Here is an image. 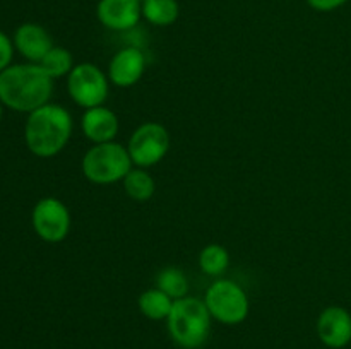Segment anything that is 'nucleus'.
<instances>
[{
  "label": "nucleus",
  "instance_id": "nucleus-1",
  "mask_svg": "<svg viewBox=\"0 0 351 349\" xmlns=\"http://www.w3.org/2000/svg\"><path fill=\"white\" fill-rule=\"evenodd\" d=\"M53 79L38 64L9 65L0 72V103L12 112L27 113L50 103Z\"/></svg>",
  "mask_w": 351,
  "mask_h": 349
},
{
  "label": "nucleus",
  "instance_id": "nucleus-2",
  "mask_svg": "<svg viewBox=\"0 0 351 349\" xmlns=\"http://www.w3.org/2000/svg\"><path fill=\"white\" fill-rule=\"evenodd\" d=\"M74 132V120L65 106L47 103L27 115L24 142L36 157H53L67 147Z\"/></svg>",
  "mask_w": 351,
  "mask_h": 349
},
{
  "label": "nucleus",
  "instance_id": "nucleus-3",
  "mask_svg": "<svg viewBox=\"0 0 351 349\" xmlns=\"http://www.w3.org/2000/svg\"><path fill=\"white\" fill-rule=\"evenodd\" d=\"M211 322L213 317L204 300L191 294L175 300L167 318L171 341L182 349L202 348L211 334Z\"/></svg>",
  "mask_w": 351,
  "mask_h": 349
},
{
  "label": "nucleus",
  "instance_id": "nucleus-4",
  "mask_svg": "<svg viewBox=\"0 0 351 349\" xmlns=\"http://www.w3.org/2000/svg\"><path fill=\"white\" fill-rule=\"evenodd\" d=\"M134 168L127 146L119 142L93 144L81 161V171L95 185L119 183Z\"/></svg>",
  "mask_w": 351,
  "mask_h": 349
},
{
  "label": "nucleus",
  "instance_id": "nucleus-5",
  "mask_svg": "<svg viewBox=\"0 0 351 349\" xmlns=\"http://www.w3.org/2000/svg\"><path fill=\"white\" fill-rule=\"evenodd\" d=\"M204 303L213 320L223 325H239L245 322L250 311V300L239 283L225 277H216L208 286Z\"/></svg>",
  "mask_w": 351,
  "mask_h": 349
},
{
  "label": "nucleus",
  "instance_id": "nucleus-6",
  "mask_svg": "<svg viewBox=\"0 0 351 349\" xmlns=\"http://www.w3.org/2000/svg\"><path fill=\"white\" fill-rule=\"evenodd\" d=\"M67 92L82 109L105 105L110 94V79L98 65L91 62L75 64L67 75Z\"/></svg>",
  "mask_w": 351,
  "mask_h": 349
},
{
  "label": "nucleus",
  "instance_id": "nucleus-7",
  "mask_svg": "<svg viewBox=\"0 0 351 349\" xmlns=\"http://www.w3.org/2000/svg\"><path fill=\"white\" fill-rule=\"evenodd\" d=\"M170 144L171 139L167 127L158 122H146L141 123L130 133L127 151H129L134 166L149 170L167 157Z\"/></svg>",
  "mask_w": 351,
  "mask_h": 349
},
{
  "label": "nucleus",
  "instance_id": "nucleus-8",
  "mask_svg": "<svg viewBox=\"0 0 351 349\" xmlns=\"http://www.w3.org/2000/svg\"><path fill=\"white\" fill-rule=\"evenodd\" d=\"M31 224L43 242L60 243L71 233V211L60 198L43 197L34 204Z\"/></svg>",
  "mask_w": 351,
  "mask_h": 349
},
{
  "label": "nucleus",
  "instance_id": "nucleus-9",
  "mask_svg": "<svg viewBox=\"0 0 351 349\" xmlns=\"http://www.w3.org/2000/svg\"><path fill=\"white\" fill-rule=\"evenodd\" d=\"M146 72V55L137 47H123L117 51L108 64L106 75L110 84L117 88H132Z\"/></svg>",
  "mask_w": 351,
  "mask_h": 349
},
{
  "label": "nucleus",
  "instance_id": "nucleus-10",
  "mask_svg": "<svg viewBox=\"0 0 351 349\" xmlns=\"http://www.w3.org/2000/svg\"><path fill=\"white\" fill-rule=\"evenodd\" d=\"M96 17L106 29L130 31L143 19L141 0H99Z\"/></svg>",
  "mask_w": 351,
  "mask_h": 349
},
{
  "label": "nucleus",
  "instance_id": "nucleus-11",
  "mask_svg": "<svg viewBox=\"0 0 351 349\" xmlns=\"http://www.w3.org/2000/svg\"><path fill=\"white\" fill-rule=\"evenodd\" d=\"M317 335L324 346L341 349L351 342V313L343 307H328L317 318Z\"/></svg>",
  "mask_w": 351,
  "mask_h": 349
},
{
  "label": "nucleus",
  "instance_id": "nucleus-12",
  "mask_svg": "<svg viewBox=\"0 0 351 349\" xmlns=\"http://www.w3.org/2000/svg\"><path fill=\"white\" fill-rule=\"evenodd\" d=\"M81 130L86 139L93 144L113 142L119 135L120 120L108 106H95L82 113Z\"/></svg>",
  "mask_w": 351,
  "mask_h": 349
},
{
  "label": "nucleus",
  "instance_id": "nucleus-13",
  "mask_svg": "<svg viewBox=\"0 0 351 349\" xmlns=\"http://www.w3.org/2000/svg\"><path fill=\"white\" fill-rule=\"evenodd\" d=\"M14 48L29 64H40L45 55L55 47L50 33L36 23H24L14 33Z\"/></svg>",
  "mask_w": 351,
  "mask_h": 349
},
{
  "label": "nucleus",
  "instance_id": "nucleus-14",
  "mask_svg": "<svg viewBox=\"0 0 351 349\" xmlns=\"http://www.w3.org/2000/svg\"><path fill=\"white\" fill-rule=\"evenodd\" d=\"M175 300H171L165 291L160 287H149V289L143 291L137 298V307L139 311L149 320H167L170 315L171 308H173Z\"/></svg>",
  "mask_w": 351,
  "mask_h": 349
},
{
  "label": "nucleus",
  "instance_id": "nucleus-15",
  "mask_svg": "<svg viewBox=\"0 0 351 349\" xmlns=\"http://www.w3.org/2000/svg\"><path fill=\"white\" fill-rule=\"evenodd\" d=\"M143 19L156 27H168L177 23L180 16L178 0H143Z\"/></svg>",
  "mask_w": 351,
  "mask_h": 349
},
{
  "label": "nucleus",
  "instance_id": "nucleus-16",
  "mask_svg": "<svg viewBox=\"0 0 351 349\" xmlns=\"http://www.w3.org/2000/svg\"><path fill=\"white\" fill-rule=\"evenodd\" d=\"M122 187L134 202H147L156 192V181L146 168L134 166L122 180Z\"/></svg>",
  "mask_w": 351,
  "mask_h": 349
},
{
  "label": "nucleus",
  "instance_id": "nucleus-17",
  "mask_svg": "<svg viewBox=\"0 0 351 349\" xmlns=\"http://www.w3.org/2000/svg\"><path fill=\"white\" fill-rule=\"evenodd\" d=\"M156 287L165 291L171 300H180V298L189 296L191 283H189L187 274L180 267L167 266L158 272Z\"/></svg>",
  "mask_w": 351,
  "mask_h": 349
},
{
  "label": "nucleus",
  "instance_id": "nucleus-18",
  "mask_svg": "<svg viewBox=\"0 0 351 349\" xmlns=\"http://www.w3.org/2000/svg\"><path fill=\"white\" fill-rule=\"evenodd\" d=\"M199 269L211 277H221L230 267V252L219 243H209L199 252Z\"/></svg>",
  "mask_w": 351,
  "mask_h": 349
},
{
  "label": "nucleus",
  "instance_id": "nucleus-19",
  "mask_svg": "<svg viewBox=\"0 0 351 349\" xmlns=\"http://www.w3.org/2000/svg\"><path fill=\"white\" fill-rule=\"evenodd\" d=\"M38 65H40V67L55 81V79L67 77L75 64L74 57H72V53L67 48L53 47L47 55H45L43 60Z\"/></svg>",
  "mask_w": 351,
  "mask_h": 349
},
{
  "label": "nucleus",
  "instance_id": "nucleus-20",
  "mask_svg": "<svg viewBox=\"0 0 351 349\" xmlns=\"http://www.w3.org/2000/svg\"><path fill=\"white\" fill-rule=\"evenodd\" d=\"M14 50H16L14 41L3 31H0V72L5 70L9 65H12Z\"/></svg>",
  "mask_w": 351,
  "mask_h": 349
},
{
  "label": "nucleus",
  "instance_id": "nucleus-21",
  "mask_svg": "<svg viewBox=\"0 0 351 349\" xmlns=\"http://www.w3.org/2000/svg\"><path fill=\"white\" fill-rule=\"evenodd\" d=\"M348 0H307L308 7L317 12H332V10L343 7Z\"/></svg>",
  "mask_w": 351,
  "mask_h": 349
},
{
  "label": "nucleus",
  "instance_id": "nucleus-22",
  "mask_svg": "<svg viewBox=\"0 0 351 349\" xmlns=\"http://www.w3.org/2000/svg\"><path fill=\"white\" fill-rule=\"evenodd\" d=\"M2 112H3V105L0 103V120H2Z\"/></svg>",
  "mask_w": 351,
  "mask_h": 349
}]
</instances>
